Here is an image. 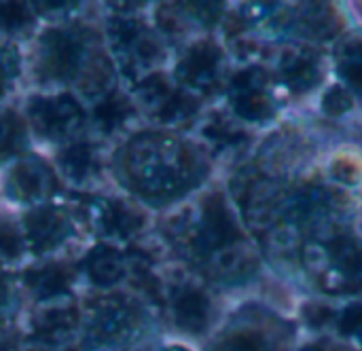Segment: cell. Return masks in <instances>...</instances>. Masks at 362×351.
Instances as JSON below:
<instances>
[{"instance_id": "6da1fadb", "label": "cell", "mask_w": 362, "mask_h": 351, "mask_svg": "<svg viewBox=\"0 0 362 351\" xmlns=\"http://www.w3.org/2000/svg\"><path fill=\"white\" fill-rule=\"evenodd\" d=\"M193 159L185 144L163 133H140L121 153V172L134 193L153 203H165L187 193L193 180Z\"/></svg>"}, {"instance_id": "7a4b0ae2", "label": "cell", "mask_w": 362, "mask_h": 351, "mask_svg": "<svg viewBox=\"0 0 362 351\" xmlns=\"http://www.w3.org/2000/svg\"><path fill=\"white\" fill-rule=\"evenodd\" d=\"M28 110L36 131L47 140L55 142L76 136L85 121L81 104L68 93L53 97H36L30 102Z\"/></svg>"}, {"instance_id": "3957f363", "label": "cell", "mask_w": 362, "mask_h": 351, "mask_svg": "<svg viewBox=\"0 0 362 351\" xmlns=\"http://www.w3.org/2000/svg\"><path fill=\"white\" fill-rule=\"evenodd\" d=\"M85 47L68 30H47L40 36L38 70L51 81H70L81 70Z\"/></svg>"}, {"instance_id": "277c9868", "label": "cell", "mask_w": 362, "mask_h": 351, "mask_svg": "<svg viewBox=\"0 0 362 351\" xmlns=\"http://www.w3.org/2000/svg\"><path fill=\"white\" fill-rule=\"evenodd\" d=\"M6 191L19 201H42L57 191V180L42 159L25 157L11 169Z\"/></svg>"}, {"instance_id": "5b68a950", "label": "cell", "mask_w": 362, "mask_h": 351, "mask_svg": "<svg viewBox=\"0 0 362 351\" xmlns=\"http://www.w3.org/2000/svg\"><path fill=\"white\" fill-rule=\"evenodd\" d=\"M23 227H25V235H28L32 250L38 254L55 250L72 233L68 214L53 206H42L25 214Z\"/></svg>"}, {"instance_id": "8992f818", "label": "cell", "mask_w": 362, "mask_h": 351, "mask_svg": "<svg viewBox=\"0 0 362 351\" xmlns=\"http://www.w3.org/2000/svg\"><path fill=\"white\" fill-rule=\"evenodd\" d=\"M240 237L238 227L233 222V218L229 216L225 203L221 197H210L204 206V220H202V231L197 237V246L204 252L210 250H218L223 246L233 244Z\"/></svg>"}, {"instance_id": "52a82bcc", "label": "cell", "mask_w": 362, "mask_h": 351, "mask_svg": "<svg viewBox=\"0 0 362 351\" xmlns=\"http://www.w3.org/2000/svg\"><path fill=\"white\" fill-rule=\"evenodd\" d=\"M93 212H95L93 218L98 220V227L106 235L129 237L132 233H136L144 225L142 214L136 212V210H132L123 201H104L102 199V201L95 203V210Z\"/></svg>"}, {"instance_id": "ba28073f", "label": "cell", "mask_w": 362, "mask_h": 351, "mask_svg": "<svg viewBox=\"0 0 362 351\" xmlns=\"http://www.w3.org/2000/svg\"><path fill=\"white\" fill-rule=\"evenodd\" d=\"M85 273L87 278L98 284V286H112L119 284L125 273H127V258L110 248V246H98L89 252V256L85 258Z\"/></svg>"}, {"instance_id": "9c48e42d", "label": "cell", "mask_w": 362, "mask_h": 351, "mask_svg": "<svg viewBox=\"0 0 362 351\" xmlns=\"http://www.w3.org/2000/svg\"><path fill=\"white\" fill-rule=\"evenodd\" d=\"M218 59H221L218 49H214V47L208 44V42H199V44H195V47L185 55V59L180 61V66H178V76H180L185 83H189V85L204 87V85H208V83L214 81Z\"/></svg>"}, {"instance_id": "30bf717a", "label": "cell", "mask_w": 362, "mask_h": 351, "mask_svg": "<svg viewBox=\"0 0 362 351\" xmlns=\"http://www.w3.org/2000/svg\"><path fill=\"white\" fill-rule=\"evenodd\" d=\"M25 286L38 297V299H55L62 295H68L72 275L62 265H47L40 269H28L23 275Z\"/></svg>"}, {"instance_id": "8fae6325", "label": "cell", "mask_w": 362, "mask_h": 351, "mask_svg": "<svg viewBox=\"0 0 362 351\" xmlns=\"http://www.w3.org/2000/svg\"><path fill=\"white\" fill-rule=\"evenodd\" d=\"M176 320L182 328L202 331L208 320V299L199 290H182L174 303Z\"/></svg>"}, {"instance_id": "7c38bea8", "label": "cell", "mask_w": 362, "mask_h": 351, "mask_svg": "<svg viewBox=\"0 0 362 351\" xmlns=\"http://www.w3.org/2000/svg\"><path fill=\"white\" fill-rule=\"evenodd\" d=\"M59 165H62L64 174L68 178H72L74 182H83L87 178H91L98 169L95 155H93L91 146H87V144H74V146L66 148L59 155Z\"/></svg>"}, {"instance_id": "4fadbf2b", "label": "cell", "mask_w": 362, "mask_h": 351, "mask_svg": "<svg viewBox=\"0 0 362 351\" xmlns=\"http://www.w3.org/2000/svg\"><path fill=\"white\" fill-rule=\"evenodd\" d=\"M132 114V104L125 95L121 93H110L106 95L93 110L95 123L104 127V131H112L119 125L125 123V119Z\"/></svg>"}, {"instance_id": "5bb4252c", "label": "cell", "mask_w": 362, "mask_h": 351, "mask_svg": "<svg viewBox=\"0 0 362 351\" xmlns=\"http://www.w3.org/2000/svg\"><path fill=\"white\" fill-rule=\"evenodd\" d=\"M23 144V127L15 112L0 108V161L15 155Z\"/></svg>"}, {"instance_id": "9a60e30c", "label": "cell", "mask_w": 362, "mask_h": 351, "mask_svg": "<svg viewBox=\"0 0 362 351\" xmlns=\"http://www.w3.org/2000/svg\"><path fill=\"white\" fill-rule=\"evenodd\" d=\"M34 15L23 2H0V30L2 32H21L32 25Z\"/></svg>"}, {"instance_id": "2e32d148", "label": "cell", "mask_w": 362, "mask_h": 351, "mask_svg": "<svg viewBox=\"0 0 362 351\" xmlns=\"http://www.w3.org/2000/svg\"><path fill=\"white\" fill-rule=\"evenodd\" d=\"M193 110H195V102L189 97V95H185V93H170V97L161 104V108H159V119L163 121V123H176V121H180V119H185V117H189V114H193Z\"/></svg>"}, {"instance_id": "e0dca14e", "label": "cell", "mask_w": 362, "mask_h": 351, "mask_svg": "<svg viewBox=\"0 0 362 351\" xmlns=\"http://www.w3.org/2000/svg\"><path fill=\"white\" fill-rule=\"evenodd\" d=\"M235 110L246 119H261L269 110V104L257 91H242L235 97Z\"/></svg>"}, {"instance_id": "ac0fdd59", "label": "cell", "mask_w": 362, "mask_h": 351, "mask_svg": "<svg viewBox=\"0 0 362 351\" xmlns=\"http://www.w3.org/2000/svg\"><path fill=\"white\" fill-rule=\"evenodd\" d=\"M21 252V239L13 222L0 220V254L4 258H15Z\"/></svg>"}, {"instance_id": "d6986e66", "label": "cell", "mask_w": 362, "mask_h": 351, "mask_svg": "<svg viewBox=\"0 0 362 351\" xmlns=\"http://www.w3.org/2000/svg\"><path fill=\"white\" fill-rule=\"evenodd\" d=\"M17 72V55L8 49L0 51V89L11 81V76H15Z\"/></svg>"}, {"instance_id": "ffe728a7", "label": "cell", "mask_w": 362, "mask_h": 351, "mask_svg": "<svg viewBox=\"0 0 362 351\" xmlns=\"http://www.w3.org/2000/svg\"><path fill=\"white\" fill-rule=\"evenodd\" d=\"M325 108L333 114H339V112H346L350 108V97L341 91V89H333L327 100H325Z\"/></svg>"}, {"instance_id": "44dd1931", "label": "cell", "mask_w": 362, "mask_h": 351, "mask_svg": "<svg viewBox=\"0 0 362 351\" xmlns=\"http://www.w3.org/2000/svg\"><path fill=\"white\" fill-rule=\"evenodd\" d=\"M356 326H362V305H356L350 311H346L344 328H356Z\"/></svg>"}, {"instance_id": "7402d4cb", "label": "cell", "mask_w": 362, "mask_h": 351, "mask_svg": "<svg viewBox=\"0 0 362 351\" xmlns=\"http://www.w3.org/2000/svg\"><path fill=\"white\" fill-rule=\"evenodd\" d=\"M6 301V278H4V273L0 271V305Z\"/></svg>"}, {"instance_id": "603a6c76", "label": "cell", "mask_w": 362, "mask_h": 351, "mask_svg": "<svg viewBox=\"0 0 362 351\" xmlns=\"http://www.w3.org/2000/svg\"><path fill=\"white\" fill-rule=\"evenodd\" d=\"M170 351H180V350H178V347H174V350H170Z\"/></svg>"}]
</instances>
